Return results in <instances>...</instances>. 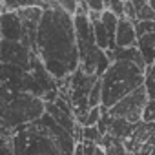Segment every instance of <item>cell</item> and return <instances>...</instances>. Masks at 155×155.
<instances>
[{
    "label": "cell",
    "instance_id": "cell-2",
    "mask_svg": "<svg viewBox=\"0 0 155 155\" xmlns=\"http://www.w3.org/2000/svg\"><path fill=\"white\" fill-rule=\"evenodd\" d=\"M77 142L46 111L35 122L13 131L15 155H73Z\"/></svg>",
    "mask_w": 155,
    "mask_h": 155
},
{
    "label": "cell",
    "instance_id": "cell-11",
    "mask_svg": "<svg viewBox=\"0 0 155 155\" xmlns=\"http://www.w3.org/2000/svg\"><path fill=\"white\" fill-rule=\"evenodd\" d=\"M101 102H102V84H101V79L95 81V84L91 86L90 93H88V108H101Z\"/></svg>",
    "mask_w": 155,
    "mask_h": 155
},
{
    "label": "cell",
    "instance_id": "cell-9",
    "mask_svg": "<svg viewBox=\"0 0 155 155\" xmlns=\"http://www.w3.org/2000/svg\"><path fill=\"white\" fill-rule=\"evenodd\" d=\"M137 46V37L133 29V22L126 18L117 20V29H115V48L117 49H128Z\"/></svg>",
    "mask_w": 155,
    "mask_h": 155
},
{
    "label": "cell",
    "instance_id": "cell-10",
    "mask_svg": "<svg viewBox=\"0 0 155 155\" xmlns=\"http://www.w3.org/2000/svg\"><path fill=\"white\" fill-rule=\"evenodd\" d=\"M0 155H15L13 151V131L0 124Z\"/></svg>",
    "mask_w": 155,
    "mask_h": 155
},
{
    "label": "cell",
    "instance_id": "cell-13",
    "mask_svg": "<svg viewBox=\"0 0 155 155\" xmlns=\"http://www.w3.org/2000/svg\"><path fill=\"white\" fill-rule=\"evenodd\" d=\"M101 131L97 130V126H90V128H82V140H88V142H93V144H101Z\"/></svg>",
    "mask_w": 155,
    "mask_h": 155
},
{
    "label": "cell",
    "instance_id": "cell-17",
    "mask_svg": "<svg viewBox=\"0 0 155 155\" xmlns=\"http://www.w3.org/2000/svg\"><path fill=\"white\" fill-rule=\"evenodd\" d=\"M57 6H58V9H62L69 17H73L75 11H77V2H75V0H58Z\"/></svg>",
    "mask_w": 155,
    "mask_h": 155
},
{
    "label": "cell",
    "instance_id": "cell-1",
    "mask_svg": "<svg viewBox=\"0 0 155 155\" xmlns=\"http://www.w3.org/2000/svg\"><path fill=\"white\" fill-rule=\"evenodd\" d=\"M33 55L53 81H64L79 69V53L73 17L58 9L57 2H46L35 35Z\"/></svg>",
    "mask_w": 155,
    "mask_h": 155
},
{
    "label": "cell",
    "instance_id": "cell-8",
    "mask_svg": "<svg viewBox=\"0 0 155 155\" xmlns=\"http://www.w3.org/2000/svg\"><path fill=\"white\" fill-rule=\"evenodd\" d=\"M0 38L8 42L22 40V26L17 11H2L0 13Z\"/></svg>",
    "mask_w": 155,
    "mask_h": 155
},
{
    "label": "cell",
    "instance_id": "cell-6",
    "mask_svg": "<svg viewBox=\"0 0 155 155\" xmlns=\"http://www.w3.org/2000/svg\"><path fill=\"white\" fill-rule=\"evenodd\" d=\"M44 8H46V2H28V6H24L17 11L20 26H22L20 44L26 46L31 51H33V46H35V35H37V28H38Z\"/></svg>",
    "mask_w": 155,
    "mask_h": 155
},
{
    "label": "cell",
    "instance_id": "cell-5",
    "mask_svg": "<svg viewBox=\"0 0 155 155\" xmlns=\"http://www.w3.org/2000/svg\"><path fill=\"white\" fill-rule=\"evenodd\" d=\"M148 101L150 99H148L146 88L140 86L135 91H131L130 95H126L124 99H120L115 106H111L110 110H106V113L111 119H120V120H126L130 124H137L142 119V113L146 110Z\"/></svg>",
    "mask_w": 155,
    "mask_h": 155
},
{
    "label": "cell",
    "instance_id": "cell-3",
    "mask_svg": "<svg viewBox=\"0 0 155 155\" xmlns=\"http://www.w3.org/2000/svg\"><path fill=\"white\" fill-rule=\"evenodd\" d=\"M44 115V101L31 93L15 91L6 84L0 86V124L15 131L17 128L35 122Z\"/></svg>",
    "mask_w": 155,
    "mask_h": 155
},
{
    "label": "cell",
    "instance_id": "cell-15",
    "mask_svg": "<svg viewBox=\"0 0 155 155\" xmlns=\"http://www.w3.org/2000/svg\"><path fill=\"white\" fill-rule=\"evenodd\" d=\"M137 22H155V11L146 2L140 9H137Z\"/></svg>",
    "mask_w": 155,
    "mask_h": 155
},
{
    "label": "cell",
    "instance_id": "cell-4",
    "mask_svg": "<svg viewBox=\"0 0 155 155\" xmlns=\"http://www.w3.org/2000/svg\"><path fill=\"white\" fill-rule=\"evenodd\" d=\"M101 84H102L101 108L110 110L120 99H124L137 88L144 86V71L137 68L133 62L126 60L111 62L101 77Z\"/></svg>",
    "mask_w": 155,
    "mask_h": 155
},
{
    "label": "cell",
    "instance_id": "cell-7",
    "mask_svg": "<svg viewBox=\"0 0 155 155\" xmlns=\"http://www.w3.org/2000/svg\"><path fill=\"white\" fill-rule=\"evenodd\" d=\"M33 58H35L33 51L22 46L20 42H8V40L0 42V64H9L29 71Z\"/></svg>",
    "mask_w": 155,
    "mask_h": 155
},
{
    "label": "cell",
    "instance_id": "cell-12",
    "mask_svg": "<svg viewBox=\"0 0 155 155\" xmlns=\"http://www.w3.org/2000/svg\"><path fill=\"white\" fill-rule=\"evenodd\" d=\"M101 115H102V108H91V110H88V113L84 115V119H82L81 126H82V128L97 126V122H99Z\"/></svg>",
    "mask_w": 155,
    "mask_h": 155
},
{
    "label": "cell",
    "instance_id": "cell-14",
    "mask_svg": "<svg viewBox=\"0 0 155 155\" xmlns=\"http://www.w3.org/2000/svg\"><path fill=\"white\" fill-rule=\"evenodd\" d=\"M133 29H135V37L140 38L144 35L155 33V22H135L133 24Z\"/></svg>",
    "mask_w": 155,
    "mask_h": 155
},
{
    "label": "cell",
    "instance_id": "cell-18",
    "mask_svg": "<svg viewBox=\"0 0 155 155\" xmlns=\"http://www.w3.org/2000/svg\"><path fill=\"white\" fill-rule=\"evenodd\" d=\"M148 4H150V8H151V9L155 11V0H150V2H148Z\"/></svg>",
    "mask_w": 155,
    "mask_h": 155
},
{
    "label": "cell",
    "instance_id": "cell-16",
    "mask_svg": "<svg viewBox=\"0 0 155 155\" xmlns=\"http://www.w3.org/2000/svg\"><path fill=\"white\" fill-rule=\"evenodd\" d=\"M86 8H88L90 13L101 15V13L106 11V2H104V0H86Z\"/></svg>",
    "mask_w": 155,
    "mask_h": 155
}]
</instances>
